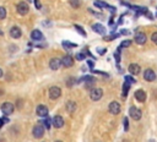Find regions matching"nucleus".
I'll list each match as a JSON object with an SVG mask.
<instances>
[{"label": "nucleus", "mask_w": 157, "mask_h": 142, "mask_svg": "<svg viewBox=\"0 0 157 142\" xmlns=\"http://www.w3.org/2000/svg\"><path fill=\"white\" fill-rule=\"evenodd\" d=\"M109 25H113V16L109 19Z\"/></svg>", "instance_id": "40"}, {"label": "nucleus", "mask_w": 157, "mask_h": 142, "mask_svg": "<svg viewBox=\"0 0 157 142\" xmlns=\"http://www.w3.org/2000/svg\"><path fill=\"white\" fill-rule=\"evenodd\" d=\"M75 58H76V60H78V61H82V60H85L86 54H85V53H77Z\"/></svg>", "instance_id": "28"}, {"label": "nucleus", "mask_w": 157, "mask_h": 142, "mask_svg": "<svg viewBox=\"0 0 157 142\" xmlns=\"http://www.w3.org/2000/svg\"><path fill=\"white\" fill-rule=\"evenodd\" d=\"M62 96V90L59 88V87L57 86H52L49 88V98L52 99V100H55V99H58L59 97Z\"/></svg>", "instance_id": "3"}, {"label": "nucleus", "mask_w": 157, "mask_h": 142, "mask_svg": "<svg viewBox=\"0 0 157 142\" xmlns=\"http://www.w3.org/2000/svg\"><path fill=\"white\" fill-rule=\"evenodd\" d=\"M10 36L14 38V39H18L22 36V32L20 30V27H17V26H14L10 28Z\"/></svg>", "instance_id": "14"}, {"label": "nucleus", "mask_w": 157, "mask_h": 142, "mask_svg": "<svg viewBox=\"0 0 157 142\" xmlns=\"http://www.w3.org/2000/svg\"><path fill=\"white\" fill-rule=\"evenodd\" d=\"M129 115H130L131 119H134V120H140L141 116H142V113L140 109H137L136 107H130V109H129Z\"/></svg>", "instance_id": "6"}, {"label": "nucleus", "mask_w": 157, "mask_h": 142, "mask_svg": "<svg viewBox=\"0 0 157 142\" xmlns=\"http://www.w3.org/2000/svg\"><path fill=\"white\" fill-rule=\"evenodd\" d=\"M42 122L44 124V127H45L47 130L50 129V126H52V119H50V118H45Z\"/></svg>", "instance_id": "23"}, {"label": "nucleus", "mask_w": 157, "mask_h": 142, "mask_svg": "<svg viewBox=\"0 0 157 142\" xmlns=\"http://www.w3.org/2000/svg\"><path fill=\"white\" fill-rule=\"evenodd\" d=\"M35 5H36V7L38 9V10H39L41 7H42V5H41V1H39V0H35Z\"/></svg>", "instance_id": "35"}, {"label": "nucleus", "mask_w": 157, "mask_h": 142, "mask_svg": "<svg viewBox=\"0 0 157 142\" xmlns=\"http://www.w3.org/2000/svg\"><path fill=\"white\" fill-rule=\"evenodd\" d=\"M151 40H152V42H154L155 44H157V32H154V33H152Z\"/></svg>", "instance_id": "34"}, {"label": "nucleus", "mask_w": 157, "mask_h": 142, "mask_svg": "<svg viewBox=\"0 0 157 142\" xmlns=\"http://www.w3.org/2000/svg\"><path fill=\"white\" fill-rule=\"evenodd\" d=\"M36 113H37V115L41 116V118H47V116H48L49 110H48V108L45 107V105L41 104V105H38V107H37Z\"/></svg>", "instance_id": "10"}, {"label": "nucleus", "mask_w": 157, "mask_h": 142, "mask_svg": "<svg viewBox=\"0 0 157 142\" xmlns=\"http://www.w3.org/2000/svg\"><path fill=\"white\" fill-rule=\"evenodd\" d=\"M1 76H3V70L0 69V77H1Z\"/></svg>", "instance_id": "41"}, {"label": "nucleus", "mask_w": 157, "mask_h": 142, "mask_svg": "<svg viewBox=\"0 0 157 142\" xmlns=\"http://www.w3.org/2000/svg\"><path fill=\"white\" fill-rule=\"evenodd\" d=\"M150 142H155V141H154V140H151V141H150Z\"/></svg>", "instance_id": "43"}, {"label": "nucleus", "mask_w": 157, "mask_h": 142, "mask_svg": "<svg viewBox=\"0 0 157 142\" xmlns=\"http://www.w3.org/2000/svg\"><path fill=\"white\" fill-rule=\"evenodd\" d=\"M87 65H89V66L92 69V67H93V61H92V60H89V61H87Z\"/></svg>", "instance_id": "38"}, {"label": "nucleus", "mask_w": 157, "mask_h": 142, "mask_svg": "<svg viewBox=\"0 0 157 142\" xmlns=\"http://www.w3.org/2000/svg\"><path fill=\"white\" fill-rule=\"evenodd\" d=\"M102 97H103V91H102V88H92V90L90 91V98H91V100H93V102L99 100Z\"/></svg>", "instance_id": "1"}, {"label": "nucleus", "mask_w": 157, "mask_h": 142, "mask_svg": "<svg viewBox=\"0 0 157 142\" xmlns=\"http://www.w3.org/2000/svg\"><path fill=\"white\" fill-rule=\"evenodd\" d=\"M6 17V9L0 6V20H4Z\"/></svg>", "instance_id": "27"}, {"label": "nucleus", "mask_w": 157, "mask_h": 142, "mask_svg": "<svg viewBox=\"0 0 157 142\" xmlns=\"http://www.w3.org/2000/svg\"><path fill=\"white\" fill-rule=\"evenodd\" d=\"M93 4H95V6L98 9H109V5L106 1H103V0H96Z\"/></svg>", "instance_id": "20"}, {"label": "nucleus", "mask_w": 157, "mask_h": 142, "mask_svg": "<svg viewBox=\"0 0 157 142\" xmlns=\"http://www.w3.org/2000/svg\"><path fill=\"white\" fill-rule=\"evenodd\" d=\"M134 97H135V99L137 100V102L144 103L146 100V92L144 90H137L135 92V94H134Z\"/></svg>", "instance_id": "13"}, {"label": "nucleus", "mask_w": 157, "mask_h": 142, "mask_svg": "<svg viewBox=\"0 0 157 142\" xmlns=\"http://www.w3.org/2000/svg\"><path fill=\"white\" fill-rule=\"evenodd\" d=\"M145 16H146V17H149V19H150V20H152V19H154V17H152V15H151V13H150L149 11H147V12L145 13Z\"/></svg>", "instance_id": "37"}, {"label": "nucleus", "mask_w": 157, "mask_h": 142, "mask_svg": "<svg viewBox=\"0 0 157 142\" xmlns=\"http://www.w3.org/2000/svg\"><path fill=\"white\" fill-rule=\"evenodd\" d=\"M92 30H93V32H96V33L102 34V36L106 33V28H104V26H102L101 24H95V25H92Z\"/></svg>", "instance_id": "17"}, {"label": "nucleus", "mask_w": 157, "mask_h": 142, "mask_svg": "<svg viewBox=\"0 0 157 142\" xmlns=\"http://www.w3.org/2000/svg\"><path fill=\"white\" fill-rule=\"evenodd\" d=\"M60 66H62V59H58V58L50 59V61H49V67L52 69L53 71L59 70V67H60Z\"/></svg>", "instance_id": "11"}, {"label": "nucleus", "mask_w": 157, "mask_h": 142, "mask_svg": "<svg viewBox=\"0 0 157 142\" xmlns=\"http://www.w3.org/2000/svg\"><path fill=\"white\" fill-rule=\"evenodd\" d=\"M30 11V6H28V4L25 3V1H20L17 4V12L20 13V15H27Z\"/></svg>", "instance_id": "7"}, {"label": "nucleus", "mask_w": 157, "mask_h": 142, "mask_svg": "<svg viewBox=\"0 0 157 142\" xmlns=\"http://www.w3.org/2000/svg\"><path fill=\"white\" fill-rule=\"evenodd\" d=\"M69 3H70V5L74 9H77L81 6V0H69Z\"/></svg>", "instance_id": "22"}, {"label": "nucleus", "mask_w": 157, "mask_h": 142, "mask_svg": "<svg viewBox=\"0 0 157 142\" xmlns=\"http://www.w3.org/2000/svg\"><path fill=\"white\" fill-rule=\"evenodd\" d=\"M114 58L117 59V63H119V61H120V48H119V49H117V53L114 54Z\"/></svg>", "instance_id": "30"}, {"label": "nucleus", "mask_w": 157, "mask_h": 142, "mask_svg": "<svg viewBox=\"0 0 157 142\" xmlns=\"http://www.w3.org/2000/svg\"><path fill=\"white\" fill-rule=\"evenodd\" d=\"M129 72H130L131 75H139L141 72L140 65H137V64H130V65H129Z\"/></svg>", "instance_id": "16"}, {"label": "nucleus", "mask_w": 157, "mask_h": 142, "mask_svg": "<svg viewBox=\"0 0 157 142\" xmlns=\"http://www.w3.org/2000/svg\"><path fill=\"white\" fill-rule=\"evenodd\" d=\"M122 110V107L120 104H119L118 102H110L109 105H108V112L112 114V115H118L119 113H120Z\"/></svg>", "instance_id": "2"}, {"label": "nucleus", "mask_w": 157, "mask_h": 142, "mask_svg": "<svg viewBox=\"0 0 157 142\" xmlns=\"http://www.w3.org/2000/svg\"><path fill=\"white\" fill-rule=\"evenodd\" d=\"M62 65L64 67H71L74 65V59L71 55H65L62 59Z\"/></svg>", "instance_id": "15"}, {"label": "nucleus", "mask_w": 157, "mask_h": 142, "mask_svg": "<svg viewBox=\"0 0 157 142\" xmlns=\"http://www.w3.org/2000/svg\"><path fill=\"white\" fill-rule=\"evenodd\" d=\"M31 38L33 40H41V39H43V34L39 30H33L31 32Z\"/></svg>", "instance_id": "18"}, {"label": "nucleus", "mask_w": 157, "mask_h": 142, "mask_svg": "<svg viewBox=\"0 0 157 142\" xmlns=\"http://www.w3.org/2000/svg\"><path fill=\"white\" fill-rule=\"evenodd\" d=\"M63 47L65 48V49H70V48H75L76 44H72V43H69V42H66V40H64V42H63Z\"/></svg>", "instance_id": "26"}, {"label": "nucleus", "mask_w": 157, "mask_h": 142, "mask_svg": "<svg viewBox=\"0 0 157 142\" xmlns=\"http://www.w3.org/2000/svg\"><path fill=\"white\" fill-rule=\"evenodd\" d=\"M120 32H122V34H124V36H127V34H129V33H130V32H129L128 30H122Z\"/></svg>", "instance_id": "36"}, {"label": "nucleus", "mask_w": 157, "mask_h": 142, "mask_svg": "<svg viewBox=\"0 0 157 142\" xmlns=\"http://www.w3.org/2000/svg\"><path fill=\"white\" fill-rule=\"evenodd\" d=\"M130 44H131V40L130 39H124L123 42L120 43V45H119V48H128V47H130Z\"/></svg>", "instance_id": "24"}, {"label": "nucleus", "mask_w": 157, "mask_h": 142, "mask_svg": "<svg viewBox=\"0 0 157 142\" xmlns=\"http://www.w3.org/2000/svg\"><path fill=\"white\" fill-rule=\"evenodd\" d=\"M146 40H147V37H146V34L144 33V32H137V33L135 34V37H134V42H135L136 44H139V45L145 44Z\"/></svg>", "instance_id": "9"}, {"label": "nucleus", "mask_w": 157, "mask_h": 142, "mask_svg": "<svg viewBox=\"0 0 157 142\" xmlns=\"http://www.w3.org/2000/svg\"><path fill=\"white\" fill-rule=\"evenodd\" d=\"M6 122H9V119L6 118V116H4V118H1L0 119V127H1L4 124H6Z\"/></svg>", "instance_id": "33"}, {"label": "nucleus", "mask_w": 157, "mask_h": 142, "mask_svg": "<svg viewBox=\"0 0 157 142\" xmlns=\"http://www.w3.org/2000/svg\"><path fill=\"white\" fill-rule=\"evenodd\" d=\"M124 130H125V131L129 130V120H128V118H124Z\"/></svg>", "instance_id": "32"}, {"label": "nucleus", "mask_w": 157, "mask_h": 142, "mask_svg": "<svg viewBox=\"0 0 157 142\" xmlns=\"http://www.w3.org/2000/svg\"><path fill=\"white\" fill-rule=\"evenodd\" d=\"M52 124H53L54 127H57V129H60V127H63L64 126V119H63V116L55 115L52 119Z\"/></svg>", "instance_id": "12"}, {"label": "nucleus", "mask_w": 157, "mask_h": 142, "mask_svg": "<svg viewBox=\"0 0 157 142\" xmlns=\"http://www.w3.org/2000/svg\"><path fill=\"white\" fill-rule=\"evenodd\" d=\"M74 83H77V81H75V79H74V77H70V79L68 80V82H66V86H68V87H71Z\"/></svg>", "instance_id": "29"}, {"label": "nucleus", "mask_w": 157, "mask_h": 142, "mask_svg": "<svg viewBox=\"0 0 157 142\" xmlns=\"http://www.w3.org/2000/svg\"><path fill=\"white\" fill-rule=\"evenodd\" d=\"M106 52H107V49H104V48H103V49H101V50H99V54H101V55H103V54H104Z\"/></svg>", "instance_id": "39"}, {"label": "nucleus", "mask_w": 157, "mask_h": 142, "mask_svg": "<svg viewBox=\"0 0 157 142\" xmlns=\"http://www.w3.org/2000/svg\"><path fill=\"white\" fill-rule=\"evenodd\" d=\"M74 27H75V30L78 32V33H80L81 36H82V37H86V32H85V30L84 28H82V27L81 26H78V25H75V26H74Z\"/></svg>", "instance_id": "25"}, {"label": "nucleus", "mask_w": 157, "mask_h": 142, "mask_svg": "<svg viewBox=\"0 0 157 142\" xmlns=\"http://www.w3.org/2000/svg\"><path fill=\"white\" fill-rule=\"evenodd\" d=\"M125 81L129 82V83H134V82H135V80H134V77L130 76V75H127V76H125Z\"/></svg>", "instance_id": "31"}, {"label": "nucleus", "mask_w": 157, "mask_h": 142, "mask_svg": "<svg viewBox=\"0 0 157 142\" xmlns=\"http://www.w3.org/2000/svg\"><path fill=\"white\" fill-rule=\"evenodd\" d=\"M130 85L131 83H129V82H124V85H123V97H127L128 93H129V90H130Z\"/></svg>", "instance_id": "21"}, {"label": "nucleus", "mask_w": 157, "mask_h": 142, "mask_svg": "<svg viewBox=\"0 0 157 142\" xmlns=\"http://www.w3.org/2000/svg\"><path fill=\"white\" fill-rule=\"evenodd\" d=\"M0 36H3V31L1 30H0Z\"/></svg>", "instance_id": "42"}, {"label": "nucleus", "mask_w": 157, "mask_h": 142, "mask_svg": "<svg viewBox=\"0 0 157 142\" xmlns=\"http://www.w3.org/2000/svg\"><path fill=\"white\" fill-rule=\"evenodd\" d=\"M156 74H155V71L152 70V69H146V70L144 71V79L145 81L147 82H154L156 80Z\"/></svg>", "instance_id": "8"}, {"label": "nucleus", "mask_w": 157, "mask_h": 142, "mask_svg": "<svg viewBox=\"0 0 157 142\" xmlns=\"http://www.w3.org/2000/svg\"><path fill=\"white\" fill-rule=\"evenodd\" d=\"M0 109H1V112L5 114V115H11V114L14 113V110H15V107H14L12 103H9V102H5L1 104V107H0Z\"/></svg>", "instance_id": "4"}, {"label": "nucleus", "mask_w": 157, "mask_h": 142, "mask_svg": "<svg viewBox=\"0 0 157 142\" xmlns=\"http://www.w3.org/2000/svg\"><path fill=\"white\" fill-rule=\"evenodd\" d=\"M76 108H77V105H76V103L74 102V100H69V102L66 103V110L68 112L74 113L76 110Z\"/></svg>", "instance_id": "19"}, {"label": "nucleus", "mask_w": 157, "mask_h": 142, "mask_svg": "<svg viewBox=\"0 0 157 142\" xmlns=\"http://www.w3.org/2000/svg\"><path fill=\"white\" fill-rule=\"evenodd\" d=\"M55 142H62V141H55Z\"/></svg>", "instance_id": "44"}, {"label": "nucleus", "mask_w": 157, "mask_h": 142, "mask_svg": "<svg viewBox=\"0 0 157 142\" xmlns=\"http://www.w3.org/2000/svg\"><path fill=\"white\" fill-rule=\"evenodd\" d=\"M44 130H45V127L43 125H41V124H38V125H36L33 127L32 134H33V136L36 137V139H42L43 135H44Z\"/></svg>", "instance_id": "5"}]
</instances>
